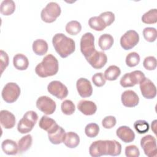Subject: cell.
<instances>
[{
	"label": "cell",
	"mask_w": 157,
	"mask_h": 157,
	"mask_svg": "<svg viewBox=\"0 0 157 157\" xmlns=\"http://www.w3.org/2000/svg\"><path fill=\"white\" fill-rule=\"evenodd\" d=\"M139 41V34L134 30H129L121 37L120 45L124 50H128L134 47Z\"/></svg>",
	"instance_id": "obj_10"
},
{
	"label": "cell",
	"mask_w": 157,
	"mask_h": 157,
	"mask_svg": "<svg viewBox=\"0 0 157 157\" xmlns=\"http://www.w3.org/2000/svg\"><path fill=\"white\" fill-rule=\"evenodd\" d=\"M140 58L139 55L135 52H131L126 56V64L130 67H135L139 64Z\"/></svg>",
	"instance_id": "obj_34"
},
{
	"label": "cell",
	"mask_w": 157,
	"mask_h": 157,
	"mask_svg": "<svg viewBox=\"0 0 157 157\" xmlns=\"http://www.w3.org/2000/svg\"><path fill=\"white\" fill-rule=\"evenodd\" d=\"M116 118L113 116L109 115L104 117L102 121V125L105 129H110L116 124Z\"/></svg>",
	"instance_id": "obj_42"
},
{
	"label": "cell",
	"mask_w": 157,
	"mask_h": 157,
	"mask_svg": "<svg viewBox=\"0 0 157 157\" xmlns=\"http://www.w3.org/2000/svg\"><path fill=\"white\" fill-rule=\"evenodd\" d=\"M2 151L8 155H15L19 151L17 143L11 139H6L1 144Z\"/></svg>",
	"instance_id": "obj_21"
},
{
	"label": "cell",
	"mask_w": 157,
	"mask_h": 157,
	"mask_svg": "<svg viewBox=\"0 0 157 157\" xmlns=\"http://www.w3.org/2000/svg\"><path fill=\"white\" fill-rule=\"evenodd\" d=\"M80 51L85 58L90 56L95 50L94 37L91 33H86L80 39Z\"/></svg>",
	"instance_id": "obj_8"
},
{
	"label": "cell",
	"mask_w": 157,
	"mask_h": 157,
	"mask_svg": "<svg viewBox=\"0 0 157 157\" xmlns=\"http://www.w3.org/2000/svg\"><path fill=\"white\" fill-rule=\"evenodd\" d=\"M116 134L124 143L132 142L135 139L134 131L127 126H121L118 128L116 131Z\"/></svg>",
	"instance_id": "obj_17"
},
{
	"label": "cell",
	"mask_w": 157,
	"mask_h": 157,
	"mask_svg": "<svg viewBox=\"0 0 157 157\" xmlns=\"http://www.w3.org/2000/svg\"><path fill=\"white\" fill-rule=\"evenodd\" d=\"M16 119L15 115L7 110L0 112V123L5 129H11L15 125Z\"/></svg>",
	"instance_id": "obj_18"
},
{
	"label": "cell",
	"mask_w": 157,
	"mask_h": 157,
	"mask_svg": "<svg viewBox=\"0 0 157 157\" xmlns=\"http://www.w3.org/2000/svg\"><path fill=\"white\" fill-rule=\"evenodd\" d=\"M134 128L139 134H145L149 130V124L144 120H138L134 123Z\"/></svg>",
	"instance_id": "obj_37"
},
{
	"label": "cell",
	"mask_w": 157,
	"mask_h": 157,
	"mask_svg": "<svg viewBox=\"0 0 157 157\" xmlns=\"http://www.w3.org/2000/svg\"><path fill=\"white\" fill-rule=\"evenodd\" d=\"M0 60H1V73H3L4 71L9 65V56L6 52L2 50L0 51Z\"/></svg>",
	"instance_id": "obj_43"
},
{
	"label": "cell",
	"mask_w": 157,
	"mask_h": 157,
	"mask_svg": "<svg viewBox=\"0 0 157 157\" xmlns=\"http://www.w3.org/2000/svg\"><path fill=\"white\" fill-rule=\"evenodd\" d=\"M145 77L144 72L141 71L136 70L123 75L120 79V83L123 88L132 87L136 84H139Z\"/></svg>",
	"instance_id": "obj_7"
},
{
	"label": "cell",
	"mask_w": 157,
	"mask_h": 157,
	"mask_svg": "<svg viewBox=\"0 0 157 157\" xmlns=\"http://www.w3.org/2000/svg\"><path fill=\"white\" fill-rule=\"evenodd\" d=\"M125 155L127 157H138L140 155V151L134 145H128L125 148Z\"/></svg>",
	"instance_id": "obj_41"
},
{
	"label": "cell",
	"mask_w": 157,
	"mask_h": 157,
	"mask_svg": "<svg viewBox=\"0 0 157 157\" xmlns=\"http://www.w3.org/2000/svg\"><path fill=\"white\" fill-rule=\"evenodd\" d=\"M33 144V137L31 134H27L22 137L18 142V150L20 153L27 151L31 147Z\"/></svg>",
	"instance_id": "obj_30"
},
{
	"label": "cell",
	"mask_w": 157,
	"mask_h": 157,
	"mask_svg": "<svg viewBox=\"0 0 157 157\" xmlns=\"http://www.w3.org/2000/svg\"><path fill=\"white\" fill-rule=\"evenodd\" d=\"M142 21L146 24H154L157 22V9H152L144 13Z\"/></svg>",
	"instance_id": "obj_31"
},
{
	"label": "cell",
	"mask_w": 157,
	"mask_h": 157,
	"mask_svg": "<svg viewBox=\"0 0 157 157\" xmlns=\"http://www.w3.org/2000/svg\"><path fill=\"white\" fill-rule=\"evenodd\" d=\"M59 69L58 59L52 54L47 55L35 68L36 74L42 78L55 75Z\"/></svg>",
	"instance_id": "obj_3"
},
{
	"label": "cell",
	"mask_w": 157,
	"mask_h": 157,
	"mask_svg": "<svg viewBox=\"0 0 157 157\" xmlns=\"http://www.w3.org/2000/svg\"><path fill=\"white\" fill-rule=\"evenodd\" d=\"M99 132V126L95 123L88 124L85 128V133L88 137L93 138L96 137Z\"/></svg>",
	"instance_id": "obj_35"
},
{
	"label": "cell",
	"mask_w": 157,
	"mask_h": 157,
	"mask_svg": "<svg viewBox=\"0 0 157 157\" xmlns=\"http://www.w3.org/2000/svg\"><path fill=\"white\" fill-rule=\"evenodd\" d=\"M88 25L91 28L95 31H103L107 26L99 16H94L91 17L88 20Z\"/></svg>",
	"instance_id": "obj_29"
},
{
	"label": "cell",
	"mask_w": 157,
	"mask_h": 157,
	"mask_svg": "<svg viewBox=\"0 0 157 157\" xmlns=\"http://www.w3.org/2000/svg\"><path fill=\"white\" fill-rule=\"evenodd\" d=\"M65 29L69 34L77 35L81 31L82 25L78 21L72 20L66 24Z\"/></svg>",
	"instance_id": "obj_32"
},
{
	"label": "cell",
	"mask_w": 157,
	"mask_h": 157,
	"mask_svg": "<svg viewBox=\"0 0 157 157\" xmlns=\"http://www.w3.org/2000/svg\"><path fill=\"white\" fill-rule=\"evenodd\" d=\"M63 143H64L68 148H74L78 145L80 143V137L77 133L70 131L66 133Z\"/></svg>",
	"instance_id": "obj_23"
},
{
	"label": "cell",
	"mask_w": 157,
	"mask_h": 157,
	"mask_svg": "<svg viewBox=\"0 0 157 157\" xmlns=\"http://www.w3.org/2000/svg\"><path fill=\"white\" fill-rule=\"evenodd\" d=\"M52 44L55 51L63 58L67 57L75 50L74 40L63 33L55 34L52 39Z\"/></svg>",
	"instance_id": "obj_2"
},
{
	"label": "cell",
	"mask_w": 157,
	"mask_h": 157,
	"mask_svg": "<svg viewBox=\"0 0 157 157\" xmlns=\"http://www.w3.org/2000/svg\"><path fill=\"white\" fill-rule=\"evenodd\" d=\"M37 108L45 115L53 114L56 108L55 102L50 97L42 96L36 101Z\"/></svg>",
	"instance_id": "obj_11"
},
{
	"label": "cell",
	"mask_w": 157,
	"mask_h": 157,
	"mask_svg": "<svg viewBox=\"0 0 157 157\" xmlns=\"http://www.w3.org/2000/svg\"><path fill=\"white\" fill-rule=\"evenodd\" d=\"M139 85L142 95L145 98L151 99L156 97V88L151 80L145 77Z\"/></svg>",
	"instance_id": "obj_13"
},
{
	"label": "cell",
	"mask_w": 157,
	"mask_h": 157,
	"mask_svg": "<svg viewBox=\"0 0 157 157\" xmlns=\"http://www.w3.org/2000/svg\"><path fill=\"white\" fill-rule=\"evenodd\" d=\"M76 87L82 98H88L92 95L93 87L91 82L85 78H80L77 80Z\"/></svg>",
	"instance_id": "obj_15"
},
{
	"label": "cell",
	"mask_w": 157,
	"mask_h": 157,
	"mask_svg": "<svg viewBox=\"0 0 157 157\" xmlns=\"http://www.w3.org/2000/svg\"><path fill=\"white\" fill-rule=\"evenodd\" d=\"M140 146L145 155L148 157H156L157 155L156 140L151 135H146L140 139Z\"/></svg>",
	"instance_id": "obj_9"
},
{
	"label": "cell",
	"mask_w": 157,
	"mask_h": 157,
	"mask_svg": "<svg viewBox=\"0 0 157 157\" xmlns=\"http://www.w3.org/2000/svg\"><path fill=\"white\" fill-rule=\"evenodd\" d=\"M13 66L18 70H26L29 66V61L28 58L22 53L16 54L13 58Z\"/></svg>",
	"instance_id": "obj_22"
},
{
	"label": "cell",
	"mask_w": 157,
	"mask_h": 157,
	"mask_svg": "<svg viewBox=\"0 0 157 157\" xmlns=\"http://www.w3.org/2000/svg\"><path fill=\"white\" fill-rule=\"evenodd\" d=\"M92 82L98 87H101L105 83V78L102 72L94 74L92 77Z\"/></svg>",
	"instance_id": "obj_40"
},
{
	"label": "cell",
	"mask_w": 157,
	"mask_h": 157,
	"mask_svg": "<svg viewBox=\"0 0 157 157\" xmlns=\"http://www.w3.org/2000/svg\"><path fill=\"white\" fill-rule=\"evenodd\" d=\"M61 9L59 4L55 2H50L42 10L40 17L46 23H53L60 15Z\"/></svg>",
	"instance_id": "obj_5"
},
{
	"label": "cell",
	"mask_w": 157,
	"mask_h": 157,
	"mask_svg": "<svg viewBox=\"0 0 157 157\" xmlns=\"http://www.w3.org/2000/svg\"><path fill=\"white\" fill-rule=\"evenodd\" d=\"M121 100L123 105L126 107H136L139 102L138 95L131 90H126L121 94Z\"/></svg>",
	"instance_id": "obj_16"
},
{
	"label": "cell",
	"mask_w": 157,
	"mask_h": 157,
	"mask_svg": "<svg viewBox=\"0 0 157 157\" xmlns=\"http://www.w3.org/2000/svg\"><path fill=\"white\" fill-rule=\"evenodd\" d=\"M15 10V4L12 0L3 1L0 6L1 13L6 16L12 15Z\"/></svg>",
	"instance_id": "obj_28"
},
{
	"label": "cell",
	"mask_w": 157,
	"mask_h": 157,
	"mask_svg": "<svg viewBox=\"0 0 157 157\" xmlns=\"http://www.w3.org/2000/svg\"><path fill=\"white\" fill-rule=\"evenodd\" d=\"M33 50L37 55L42 56L48 51V44L43 39H37L33 43Z\"/></svg>",
	"instance_id": "obj_25"
},
{
	"label": "cell",
	"mask_w": 157,
	"mask_h": 157,
	"mask_svg": "<svg viewBox=\"0 0 157 157\" xmlns=\"http://www.w3.org/2000/svg\"><path fill=\"white\" fill-rule=\"evenodd\" d=\"M156 120H155L153 122H151V129L153 130V132L155 134H156Z\"/></svg>",
	"instance_id": "obj_44"
},
{
	"label": "cell",
	"mask_w": 157,
	"mask_h": 157,
	"mask_svg": "<svg viewBox=\"0 0 157 157\" xmlns=\"http://www.w3.org/2000/svg\"><path fill=\"white\" fill-rule=\"evenodd\" d=\"M38 120V115L36 112L29 110L26 112L23 118L18 121L17 130L21 134H26L29 132Z\"/></svg>",
	"instance_id": "obj_4"
},
{
	"label": "cell",
	"mask_w": 157,
	"mask_h": 157,
	"mask_svg": "<svg viewBox=\"0 0 157 157\" xmlns=\"http://www.w3.org/2000/svg\"><path fill=\"white\" fill-rule=\"evenodd\" d=\"M58 125V124L56 123L55 120L45 115H43L41 117L39 123V127L42 129L46 131L47 132H49L51 131H52Z\"/></svg>",
	"instance_id": "obj_24"
},
{
	"label": "cell",
	"mask_w": 157,
	"mask_h": 157,
	"mask_svg": "<svg viewBox=\"0 0 157 157\" xmlns=\"http://www.w3.org/2000/svg\"><path fill=\"white\" fill-rule=\"evenodd\" d=\"M156 59L153 56H149L145 58L143 61L144 68L148 71L155 70L156 67Z\"/></svg>",
	"instance_id": "obj_38"
},
{
	"label": "cell",
	"mask_w": 157,
	"mask_h": 157,
	"mask_svg": "<svg viewBox=\"0 0 157 157\" xmlns=\"http://www.w3.org/2000/svg\"><path fill=\"white\" fill-rule=\"evenodd\" d=\"M113 42L114 39L113 37L107 33L102 34L98 40V45L102 50H109L112 47Z\"/></svg>",
	"instance_id": "obj_26"
},
{
	"label": "cell",
	"mask_w": 157,
	"mask_h": 157,
	"mask_svg": "<svg viewBox=\"0 0 157 157\" xmlns=\"http://www.w3.org/2000/svg\"><path fill=\"white\" fill-rule=\"evenodd\" d=\"M62 112L66 115H71L75 110V106L73 102L69 99H66L62 102L61 105Z\"/></svg>",
	"instance_id": "obj_33"
},
{
	"label": "cell",
	"mask_w": 157,
	"mask_h": 157,
	"mask_svg": "<svg viewBox=\"0 0 157 157\" xmlns=\"http://www.w3.org/2000/svg\"><path fill=\"white\" fill-rule=\"evenodd\" d=\"M99 16L102 19L107 26H110L115 21V19L114 13L110 11H106L102 12Z\"/></svg>",
	"instance_id": "obj_39"
},
{
	"label": "cell",
	"mask_w": 157,
	"mask_h": 157,
	"mask_svg": "<svg viewBox=\"0 0 157 157\" xmlns=\"http://www.w3.org/2000/svg\"><path fill=\"white\" fill-rule=\"evenodd\" d=\"M120 74L121 70L118 66L115 65H111L105 69L104 75L105 80L113 81L117 79Z\"/></svg>",
	"instance_id": "obj_27"
},
{
	"label": "cell",
	"mask_w": 157,
	"mask_h": 157,
	"mask_svg": "<svg viewBox=\"0 0 157 157\" xmlns=\"http://www.w3.org/2000/svg\"><path fill=\"white\" fill-rule=\"evenodd\" d=\"M47 90L49 93L59 99L66 98L68 94L67 87L58 80H53L50 82L47 86Z\"/></svg>",
	"instance_id": "obj_12"
},
{
	"label": "cell",
	"mask_w": 157,
	"mask_h": 157,
	"mask_svg": "<svg viewBox=\"0 0 157 157\" xmlns=\"http://www.w3.org/2000/svg\"><path fill=\"white\" fill-rule=\"evenodd\" d=\"M143 36L147 41L153 42L156 40L157 37L156 29L153 27L145 28L143 30Z\"/></svg>",
	"instance_id": "obj_36"
},
{
	"label": "cell",
	"mask_w": 157,
	"mask_h": 157,
	"mask_svg": "<svg viewBox=\"0 0 157 157\" xmlns=\"http://www.w3.org/2000/svg\"><path fill=\"white\" fill-rule=\"evenodd\" d=\"M121 152V145L115 140H99L93 142L90 146L89 153L93 157L103 155L118 156Z\"/></svg>",
	"instance_id": "obj_1"
},
{
	"label": "cell",
	"mask_w": 157,
	"mask_h": 157,
	"mask_svg": "<svg viewBox=\"0 0 157 157\" xmlns=\"http://www.w3.org/2000/svg\"><path fill=\"white\" fill-rule=\"evenodd\" d=\"M77 109L85 115H92L96 113L97 106L93 101L83 99L78 103Z\"/></svg>",
	"instance_id": "obj_20"
},
{
	"label": "cell",
	"mask_w": 157,
	"mask_h": 157,
	"mask_svg": "<svg viewBox=\"0 0 157 157\" xmlns=\"http://www.w3.org/2000/svg\"><path fill=\"white\" fill-rule=\"evenodd\" d=\"M88 63L94 69H100L102 68L107 61V57L104 52L95 50L88 58H86Z\"/></svg>",
	"instance_id": "obj_14"
},
{
	"label": "cell",
	"mask_w": 157,
	"mask_h": 157,
	"mask_svg": "<svg viewBox=\"0 0 157 157\" xmlns=\"http://www.w3.org/2000/svg\"><path fill=\"white\" fill-rule=\"evenodd\" d=\"M21 93L20 86L14 82L7 83L3 88L1 93L3 100L7 103H13L19 98Z\"/></svg>",
	"instance_id": "obj_6"
},
{
	"label": "cell",
	"mask_w": 157,
	"mask_h": 157,
	"mask_svg": "<svg viewBox=\"0 0 157 157\" xmlns=\"http://www.w3.org/2000/svg\"><path fill=\"white\" fill-rule=\"evenodd\" d=\"M65 135V130L59 125L52 131L48 132V137L50 142L55 145H58L63 143Z\"/></svg>",
	"instance_id": "obj_19"
}]
</instances>
